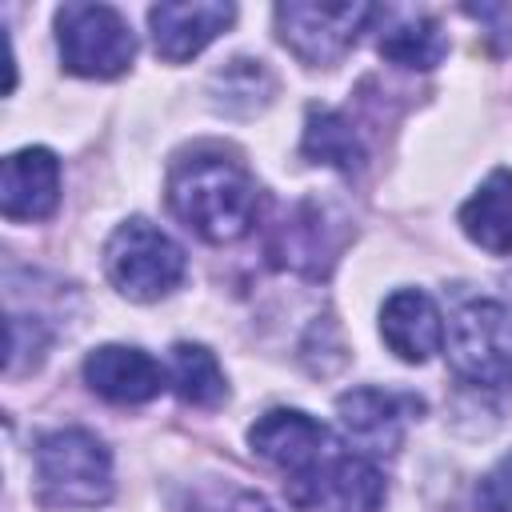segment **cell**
Masks as SVG:
<instances>
[{"mask_svg":"<svg viewBox=\"0 0 512 512\" xmlns=\"http://www.w3.org/2000/svg\"><path fill=\"white\" fill-rule=\"evenodd\" d=\"M168 204L200 240L228 244L240 240L256 220V184L236 160L196 152L172 168Z\"/></svg>","mask_w":512,"mask_h":512,"instance_id":"obj_1","label":"cell"},{"mask_svg":"<svg viewBox=\"0 0 512 512\" xmlns=\"http://www.w3.org/2000/svg\"><path fill=\"white\" fill-rule=\"evenodd\" d=\"M36 484L48 508H96L112 496V456L84 428H56L36 444Z\"/></svg>","mask_w":512,"mask_h":512,"instance_id":"obj_2","label":"cell"},{"mask_svg":"<svg viewBox=\"0 0 512 512\" xmlns=\"http://www.w3.org/2000/svg\"><path fill=\"white\" fill-rule=\"evenodd\" d=\"M104 272L120 296H128L136 304H152L184 280V252L168 232H160L156 224L136 216L108 236Z\"/></svg>","mask_w":512,"mask_h":512,"instance_id":"obj_3","label":"cell"},{"mask_svg":"<svg viewBox=\"0 0 512 512\" xmlns=\"http://www.w3.org/2000/svg\"><path fill=\"white\" fill-rule=\"evenodd\" d=\"M56 44L72 76L112 80L128 72L136 56V36L128 20L108 4H64L56 8Z\"/></svg>","mask_w":512,"mask_h":512,"instance_id":"obj_4","label":"cell"},{"mask_svg":"<svg viewBox=\"0 0 512 512\" xmlns=\"http://www.w3.org/2000/svg\"><path fill=\"white\" fill-rule=\"evenodd\" d=\"M276 32L280 44L304 64H336L356 36L380 16L376 4H316V0H288L276 4Z\"/></svg>","mask_w":512,"mask_h":512,"instance_id":"obj_5","label":"cell"},{"mask_svg":"<svg viewBox=\"0 0 512 512\" xmlns=\"http://www.w3.org/2000/svg\"><path fill=\"white\" fill-rule=\"evenodd\" d=\"M448 360L472 384H512V312L496 300L464 304L448 328Z\"/></svg>","mask_w":512,"mask_h":512,"instance_id":"obj_6","label":"cell"},{"mask_svg":"<svg viewBox=\"0 0 512 512\" xmlns=\"http://www.w3.org/2000/svg\"><path fill=\"white\" fill-rule=\"evenodd\" d=\"M288 500L300 512H376L384 504V476L368 456L336 444L316 468L288 480Z\"/></svg>","mask_w":512,"mask_h":512,"instance_id":"obj_7","label":"cell"},{"mask_svg":"<svg viewBox=\"0 0 512 512\" xmlns=\"http://www.w3.org/2000/svg\"><path fill=\"white\" fill-rule=\"evenodd\" d=\"M248 444L288 480H296L336 448V436L300 408H272L248 428Z\"/></svg>","mask_w":512,"mask_h":512,"instance_id":"obj_8","label":"cell"},{"mask_svg":"<svg viewBox=\"0 0 512 512\" xmlns=\"http://www.w3.org/2000/svg\"><path fill=\"white\" fill-rule=\"evenodd\" d=\"M232 20H236V8L216 4V0H184V4L148 8L156 56L168 64H180V60H192L196 52H204Z\"/></svg>","mask_w":512,"mask_h":512,"instance_id":"obj_9","label":"cell"},{"mask_svg":"<svg viewBox=\"0 0 512 512\" xmlns=\"http://www.w3.org/2000/svg\"><path fill=\"white\" fill-rule=\"evenodd\" d=\"M60 204V160L48 148H20L0 172V212L8 220H48Z\"/></svg>","mask_w":512,"mask_h":512,"instance_id":"obj_10","label":"cell"},{"mask_svg":"<svg viewBox=\"0 0 512 512\" xmlns=\"http://www.w3.org/2000/svg\"><path fill=\"white\" fill-rule=\"evenodd\" d=\"M84 380L96 396L112 404H148L164 388V368L128 344H100L84 360Z\"/></svg>","mask_w":512,"mask_h":512,"instance_id":"obj_11","label":"cell"},{"mask_svg":"<svg viewBox=\"0 0 512 512\" xmlns=\"http://www.w3.org/2000/svg\"><path fill=\"white\" fill-rule=\"evenodd\" d=\"M380 336L404 364H424L444 344V320L428 292L400 288L380 308Z\"/></svg>","mask_w":512,"mask_h":512,"instance_id":"obj_12","label":"cell"},{"mask_svg":"<svg viewBox=\"0 0 512 512\" xmlns=\"http://www.w3.org/2000/svg\"><path fill=\"white\" fill-rule=\"evenodd\" d=\"M408 408H412L408 396H392V392H380V388H352L336 400L340 428L368 456H388V452L400 448Z\"/></svg>","mask_w":512,"mask_h":512,"instance_id":"obj_13","label":"cell"},{"mask_svg":"<svg viewBox=\"0 0 512 512\" xmlns=\"http://www.w3.org/2000/svg\"><path fill=\"white\" fill-rule=\"evenodd\" d=\"M460 228L492 256L512 252V172L496 168L460 208Z\"/></svg>","mask_w":512,"mask_h":512,"instance_id":"obj_14","label":"cell"},{"mask_svg":"<svg viewBox=\"0 0 512 512\" xmlns=\"http://www.w3.org/2000/svg\"><path fill=\"white\" fill-rule=\"evenodd\" d=\"M384 32L376 36V52L388 64L400 68H436L448 52V36L440 28V20H432L428 12H388L384 8Z\"/></svg>","mask_w":512,"mask_h":512,"instance_id":"obj_15","label":"cell"},{"mask_svg":"<svg viewBox=\"0 0 512 512\" xmlns=\"http://www.w3.org/2000/svg\"><path fill=\"white\" fill-rule=\"evenodd\" d=\"M304 156L316 160V164H328V168H340V172H352L364 164V148L352 132V124L332 112V108H308V120H304Z\"/></svg>","mask_w":512,"mask_h":512,"instance_id":"obj_16","label":"cell"},{"mask_svg":"<svg viewBox=\"0 0 512 512\" xmlns=\"http://www.w3.org/2000/svg\"><path fill=\"white\" fill-rule=\"evenodd\" d=\"M172 388L192 408H216L228 392L216 356L204 344H188V340L172 348Z\"/></svg>","mask_w":512,"mask_h":512,"instance_id":"obj_17","label":"cell"},{"mask_svg":"<svg viewBox=\"0 0 512 512\" xmlns=\"http://www.w3.org/2000/svg\"><path fill=\"white\" fill-rule=\"evenodd\" d=\"M480 512H512V452H504L476 484Z\"/></svg>","mask_w":512,"mask_h":512,"instance_id":"obj_18","label":"cell"},{"mask_svg":"<svg viewBox=\"0 0 512 512\" xmlns=\"http://www.w3.org/2000/svg\"><path fill=\"white\" fill-rule=\"evenodd\" d=\"M228 512H276V508H272V504H268L264 496H256V492H248V496H240V500H236V504H232Z\"/></svg>","mask_w":512,"mask_h":512,"instance_id":"obj_19","label":"cell"}]
</instances>
